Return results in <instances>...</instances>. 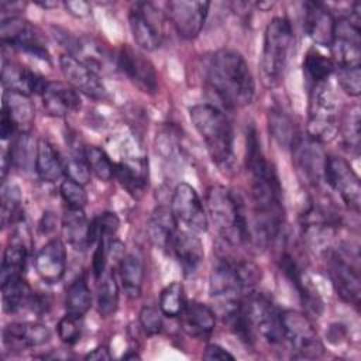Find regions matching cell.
<instances>
[{
	"instance_id": "obj_24",
	"label": "cell",
	"mask_w": 361,
	"mask_h": 361,
	"mask_svg": "<svg viewBox=\"0 0 361 361\" xmlns=\"http://www.w3.org/2000/svg\"><path fill=\"white\" fill-rule=\"evenodd\" d=\"M169 247H172V251L185 275H193L202 265L204 257L203 243L195 231H176Z\"/></svg>"
},
{
	"instance_id": "obj_1",
	"label": "cell",
	"mask_w": 361,
	"mask_h": 361,
	"mask_svg": "<svg viewBox=\"0 0 361 361\" xmlns=\"http://www.w3.org/2000/svg\"><path fill=\"white\" fill-rule=\"evenodd\" d=\"M245 162L251 173L254 228L258 243L265 245L278 238L283 226L285 210L278 173L264 157L257 130L252 126L247 131Z\"/></svg>"
},
{
	"instance_id": "obj_29",
	"label": "cell",
	"mask_w": 361,
	"mask_h": 361,
	"mask_svg": "<svg viewBox=\"0 0 361 361\" xmlns=\"http://www.w3.org/2000/svg\"><path fill=\"white\" fill-rule=\"evenodd\" d=\"M114 178L135 199H140L147 188V162L137 158L135 162H118L114 165Z\"/></svg>"
},
{
	"instance_id": "obj_54",
	"label": "cell",
	"mask_w": 361,
	"mask_h": 361,
	"mask_svg": "<svg viewBox=\"0 0 361 361\" xmlns=\"http://www.w3.org/2000/svg\"><path fill=\"white\" fill-rule=\"evenodd\" d=\"M86 360H94V361H107L111 358L109 348L106 345H99L94 350H92L89 354L85 357Z\"/></svg>"
},
{
	"instance_id": "obj_25",
	"label": "cell",
	"mask_w": 361,
	"mask_h": 361,
	"mask_svg": "<svg viewBox=\"0 0 361 361\" xmlns=\"http://www.w3.org/2000/svg\"><path fill=\"white\" fill-rule=\"evenodd\" d=\"M295 148V159L299 171L303 173V178L312 183L317 185V182L323 176L324 169V161L326 155L323 154V149L320 147V142L306 138V140H296L293 144Z\"/></svg>"
},
{
	"instance_id": "obj_22",
	"label": "cell",
	"mask_w": 361,
	"mask_h": 361,
	"mask_svg": "<svg viewBox=\"0 0 361 361\" xmlns=\"http://www.w3.org/2000/svg\"><path fill=\"white\" fill-rule=\"evenodd\" d=\"M1 82L6 90L30 96L32 93H42L48 82L38 73L21 66L16 62L3 59Z\"/></svg>"
},
{
	"instance_id": "obj_49",
	"label": "cell",
	"mask_w": 361,
	"mask_h": 361,
	"mask_svg": "<svg viewBox=\"0 0 361 361\" xmlns=\"http://www.w3.org/2000/svg\"><path fill=\"white\" fill-rule=\"evenodd\" d=\"M161 310L154 306H144L140 312V324L147 334H157L162 327Z\"/></svg>"
},
{
	"instance_id": "obj_3",
	"label": "cell",
	"mask_w": 361,
	"mask_h": 361,
	"mask_svg": "<svg viewBox=\"0 0 361 361\" xmlns=\"http://www.w3.org/2000/svg\"><path fill=\"white\" fill-rule=\"evenodd\" d=\"M196 131L204 141L206 149L214 164L228 166L233 162V127L224 113L213 104L202 103L189 109Z\"/></svg>"
},
{
	"instance_id": "obj_16",
	"label": "cell",
	"mask_w": 361,
	"mask_h": 361,
	"mask_svg": "<svg viewBox=\"0 0 361 361\" xmlns=\"http://www.w3.org/2000/svg\"><path fill=\"white\" fill-rule=\"evenodd\" d=\"M0 38L3 44H8L13 48L45 61L49 59V54L39 41L34 27L21 17L11 16L8 18H3L0 24Z\"/></svg>"
},
{
	"instance_id": "obj_12",
	"label": "cell",
	"mask_w": 361,
	"mask_h": 361,
	"mask_svg": "<svg viewBox=\"0 0 361 361\" xmlns=\"http://www.w3.org/2000/svg\"><path fill=\"white\" fill-rule=\"evenodd\" d=\"M323 176L330 188L340 195L343 202L354 212L360 210L361 186L360 179L351 165L340 157H327L324 161Z\"/></svg>"
},
{
	"instance_id": "obj_7",
	"label": "cell",
	"mask_w": 361,
	"mask_h": 361,
	"mask_svg": "<svg viewBox=\"0 0 361 361\" xmlns=\"http://www.w3.org/2000/svg\"><path fill=\"white\" fill-rule=\"evenodd\" d=\"M338 130L337 102L331 86L326 80L313 85L309 99V138L317 142H329L337 135Z\"/></svg>"
},
{
	"instance_id": "obj_37",
	"label": "cell",
	"mask_w": 361,
	"mask_h": 361,
	"mask_svg": "<svg viewBox=\"0 0 361 361\" xmlns=\"http://www.w3.org/2000/svg\"><path fill=\"white\" fill-rule=\"evenodd\" d=\"M118 306V285L114 274L109 272L97 286V312L103 317L111 316Z\"/></svg>"
},
{
	"instance_id": "obj_13",
	"label": "cell",
	"mask_w": 361,
	"mask_h": 361,
	"mask_svg": "<svg viewBox=\"0 0 361 361\" xmlns=\"http://www.w3.org/2000/svg\"><path fill=\"white\" fill-rule=\"evenodd\" d=\"M171 210L178 223L188 230L204 233L207 230V216L200 197L195 188L186 182H180L172 195Z\"/></svg>"
},
{
	"instance_id": "obj_40",
	"label": "cell",
	"mask_w": 361,
	"mask_h": 361,
	"mask_svg": "<svg viewBox=\"0 0 361 361\" xmlns=\"http://www.w3.org/2000/svg\"><path fill=\"white\" fill-rule=\"evenodd\" d=\"M268 123H269L271 134L281 145L293 147V144L296 142L295 126L292 120L281 109L269 110Z\"/></svg>"
},
{
	"instance_id": "obj_30",
	"label": "cell",
	"mask_w": 361,
	"mask_h": 361,
	"mask_svg": "<svg viewBox=\"0 0 361 361\" xmlns=\"http://www.w3.org/2000/svg\"><path fill=\"white\" fill-rule=\"evenodd\" d=\"M35 172L44 182H55L65 172L58 151L45 138L38 140L35 147Z\"/></svg>"
},
{
	"instance_id": "obj_14",
	"label": "cell",
	"mask_w": 361,
	"mask_h": 361,
	"mask_svg": "<svg viewBox=\"0 0 361 361\" xmlns=\"http://www.w3.org/2000/svg\"><path fill=\"white\" fill-rule=\"evenodd\" d=\"M329 275L337 295L347 303L358 306L361 279L358 268L340 251H330L327 257Z\"/></svg>"
},
{
	"instance_id": "obj_8",
	"label": "cell",
	"mask_w": 361,
	"mask_h": 361,
	"mask_svg": "<svg viewBox=\"0 0 361 361\" xmlns=\"http://www.w3.org/2000/svg\"><path fill=\"white\" fill-rule=\"evenodd\" d=\"M361 6L354 3L350 14L336 20L333 41L330 44L333 59L337 68L360 66L361 56Z\"/></svg>"
},
{
	"instance_id": "obj_50",
	"label": "cell",
	"mask_w": 361,
	"mask_h": 361,
	"mask_svg": "<svg viewBox=\"0 0 361 361\" xmlns=\"http://www.w3.org/2000/svg\"><path fill=\"white\" fill-rule=\"evenodd\" d=\"M94 221H96L99 235H103V237H111L113 234H116L120 226L118 217L111 212H104L103 214L96 217Z\"/></svg>"
},
{
	"instance_id": "obj_45",
	"label": "cell",
	"mask_w": 361,
	"mask_h": 361,
	"mask_svg": "<svg viewBox=\"0 0 361 361\" xmlns=\"http://www.w3.org/2000/svg\"><path fill=\"white\" fill-rule=\"evenodd\" d=\"M59 192L65 203L72 209H83L87 203V193L83 185L66 178L59 186Z\"/></svg>"
},
{
	"instance_id": "obj_52",
	"label": "cell",
	"mask_w": 361,
	"mask_h": 361,
	"mask_svg": "<svg viewBox=\"0 0 361 361\" xmlns=\"http://www.w3.org/2000/svg\"><path fill=\"white\" fill-rule=\"evenodd\" d=\"M16 130H17V126H16L14 120L11 118L8 111L3 107L1 109V120H0V135H1V138L6 141L7 138H10L14 134Z\"/></svg>"
},
{
	"instance_id": "obj_39",
	"label": "cell",
	"mask_w": 361,
	"mask_h": 361,
	"mask_svg": "<svg viewBox=\"0 0 361 361\" xmlns=\"http://www.w3.org/2000/svg\"><path fill=\"white\" fill-rule=\"evenodd\" d=\"M303 71L307 79L316 85L327 80L334 71V62L316 49H310L303 61Z\"/></svg>"
},
{
	"instance_id": "obj_42",
	"label": "cell",
	"mask_w": 361,
	"mask_h": 361,
	"mask_svg": "<svg viewBox=\"0 0 361 361\" xmlns=\"http://www.w3.org/2000/svg\"><path fill=\"white\" fill-rule=\"evenodd\" d=\"M86 162L90 168V172H93L100 180H110L114 176V165L104 149L99 147H87L85 151Z\"/></svg>"
},
{
	"instance_id": "obj_19",
	"label": "cell",
	"mask_w": 361,
	"mask_h": 361,
	"mask_svg": "<svg viewBox=\"0 0 361 361\" xmlns=\"http://www.w3.org/2000/svg\"><path fill=\"white\" fill-rule=\"evenodd\" d=\"M51 338V330L41 323L16 322L3 329V343L11 351H23L27 348L45 344Z\"/></svg>"
},
{
	"instance_id": "obj_47",
	"label": "cell",
	"mask_w": 361,
	"mask_h": 361,
	"mask_svg": "<svg viewBox=\"0 0 361 361\" xmlns=\"http://www.w3.org/2000/svg\"><path fill=\"white\" fill-rule=\"evenodd\" d=\"M80 319L78 316L69 314L66 313V316H63L58 326V336L59 338L66 343V344H75L79 338H80V333H82V326H80Z\"/></svg>"
},
{
	"instance_id": "obj_32",
	"label": "cell",
	"mask_w": 361,
	"mask_h": 361,
	"mask_svg": "<svg viewBox=\"0 0 361 361\" xmlns=\"http://www.w3.org/2000/svg\"><path fill=\"white\" fill-rule=\"evenodd\" d=\"M281 268L283 271V274L286 275V278L295 285L300 299H302V303L303 306H306L307 309H310L312 312H314L316 314L320 313L322 310V300L320 298L317 296V293H314L310 286L303 282V276H302V272L299 269V267L296 265V262L292 259L290 255H283L282 257V261H281Z\"/></svg>"
},
{
	"instance_id": "obj_26",
	"label": "cell",
	"mask_w": 361,
	"mask_h": 361,
	"mask_svg": "<svg viewBox=\"0 0 361 361\" xmlns=\"http://www.w3.org/2000/svg\"><path fill=\"white\" fill-rule=\"evenodd\" d=\"M41 96L45 110L56 117L78 111L82 104L78 90L62 82H48Z\"/></svg>"
},
{
	"instance_id": "obj_53",
	"label": "cell",
	"mask_w": 361,
	"mask_h": 361,
	"mask_svg": "<svg viewBox=\"0 0 361 361\" xmlns=\"http://www.w3.org/2000/svg\"><path fill=\"white\" fill-rule=\"evenodd\" d=\"M65 7L69 11V14L75 17H85L90 11V7L86 1H66Z\"/></svg>"
},
{
	"instance_id": "obj_31",
	"label": "cell",
	"mask_w": 361,
	"mask_h": 361,
	"mask_svg": "<svg viewBox=\"0 0 361 361\" xmlns=\"http://www.w3.org/2000/svg\"><path fill=\"white\" fill-rule=\"evenodd\" d=\"M176 224L178 221L173 217L172 210L168 207L155 209L148 223V234L151 241L161 248H166L171 245L176 233Z\"/></svg>"
},
{
	"instance_id": "obj_21",
	"label": "cell",
	"mask_w": 361,
	"mask_h": 361,
	"mask_svg": "<svg viewBox=\"0 0 361 361\" xmlns=\"http://www.w3.org/2000/svg\"><path fill=\"white\" fill-rule=\"evenodd\" d=\"M303 27L306 34L322 47H330L334 34L336 18L330 10L317 1H306L303 4Z\"/></svg>"
},
{
	"instance_id": "obj_20",
	"label": "cell",
	"mask_w": 361,
	"mask_h": 361,
	"mask_svg": "<svg viewBox=\"0 0 361 361\" xmlns=\"http://www.w3.org/2000/svg\"><path fill=\"white\" fill-rule=\"evenodd\" d=\"M62 234L78 251H85L97 241L99 231L94 219L89 221L82 209L69 207L62 217Z\"/></svg>"
},
{
	"instance_id": "obj_51",
	"label": "cell",
	"mask_w": 361,
	"mask_h": 361,
	"mask_svg": "<svg viewBox=\"0 0 361 361\" xmlns=\"http://www.w3.org/2000/svg\"><path fill=\"white\" fill-rule=\"evenodd\" d=\"M203 358L209 360V361H214V360H219V361L231 360L233 361L234 355L219 344H209L203 353Z\"/></svg>"
},
{
	"instance_id": "obj_55",
	"label": "cell",
	"mask_w": 361,
	"mask_h": 361,
	"mask_svg": "<svg viewBox=\"0 0 361 361\" xmlns=\"http://www.w3.org/2000/svg\"><path fill=\"white\" fill-rule=\"evenodd\" d=\"M123 358L124 360H134V358H140V355L138 354H126V355H123Z\"/></svg>"
},
{
	"instance_id": "obj_18",
	"label": "cell",
	"mask_w": 361,
	"mask_h": 361,
	"mask_svg": "<svg viewBox=\"0 0 361 361\" xmlns=\"http://www.w3.org/2000/svg\"><path fill=\"white\" fill-rule=\"evenodd\" d=\"M61 71L69 85L92 99L106 97V87L97 73L78 58L66 54L59 59Z\"/></svg>"
},
{
	"instance_id": "obj_28",
	"label": "cell",
	"mask_w": 361,
	"mask_h": 361,
	"mask_svg": "<svg viewBox=\"0 0 361 361\" xmlns=\"http://www.w3.org/2000/svg\"><path fill=\"white\" fill-rule=\"evenodd\" d=\"M28 255V245L24 238L23 228H17L14 237L8 243L3 254L0 282H6L14 278H21L25 269V261Z\"/></svg>"
},
{
	"instance_id": "obj_48",
	"label": "cell",
	"mask_w": 361,
	"mask_h": 361,
	"mask_svg": "<svg viewBox=\"0 0 361 361\" xmlns=\"http://www.w3.org/2000/svg\"><path fill=\"white\" fill-rule=\"evenodd\" d=\"M337 78L341 89L350 96H358L361 92V69L360 66L337 68Z\"/></svg>"
},
{
	"instance_id": "obj_44",
	"label": "cell",
	"mask_w": 361,
	"mask_h": 361,
	"mask_svg": "<svg viewBox=\"0 0 361 361\" xmlns=\"http://www.w3.org/2000/svg\"><path fill=\"white\" fill-rule=\"evenodd\" d=\"M32 144L31 138L27 134V131H23L18 134L16 138L13 147L10 148L8 158H10V165L14 164L18 168H28V165L32 161Z\"/></svg>"
},
{
	"instance_id": "obj_38",
	"label": "cell",
	"mask_w": 361,
	"mask_h": 361,
	"mask_svg": "<svg viewBox=\"0 0 361 361\" xmlns=\"http://www.w3.org/2000/svg\"><path fill=\"white\" fill-rule=\"evenodd\" d=\"M21 192L17 185L8 183L1 188V224H17L23 220Z\"/></svg>"
},
{
	"instance_id": "obj_36",
	"label": "cell",
	"mask_w": 361,
	"mask_h": 361,
	"mask_svg": "<svg viewBox=\"0 0 361 361\" xmlns=\"http://www.w3.org/2000/svg\"><path fill=\"white\" fill-rule=\"evenodd\" d=\"M3 107L8 111L17 128H23V131L28 130L34 118V109L28 100V96L6 90Z\"/></svg>"
},
{
	"instance_id": "obj_46",
	"label": "cell",
	"mask_w": 361,
	"mask_h": 361,
	"mask_svg": "<svg viewBox=\"0 0 361 361\" xmlns=\"http://www.w3.org/2000/svg\"><path fill=\"white\" fill-rule=\"evenodd\" d=\"M65 172L69 179L75 180L80 185H86L90 180V168L86 162L85 152L72 154L69 161L65 164Z\"/></svg>"
},
{
	"instance_id": "obj_2",
	"label": "cell",
	"mask_w": 361,
	"mask_h": 361,
	"mask_svg": "<svg viewBox=\"0 0 361 361\" xmlns=\"http://www.w3.org/2000/svg\"><path fill=\"white\" fill-rule=\"evenodd\" d=\"M206 82L226 107L247 106L255 94L251 71L241 54L233 49H219L210 56Z\"/></svg>"
},
{
	"instance_id": "obj_5",
	"label": "cell",
	"mask_w": 361,
	"mask_h": 361,
	"mask_svg": "<svg viewBox=\"0 0 361 361\" xmlns=\"http://www.w3.org/2000/svg\"><path fill=\"white\" fill-rule=\"evenodd\" d=\"M292 39V27L285 17H274L268 23L259 61L261 79L267 87H275L279 85L286 66Z\"/></svg>"
},
{
	"instance_id": "obj_23",
	"label": "cell",
	"mask_w": 361,
	"mask_h": 361,
	"mask_svg": "<svg viewBox=\"0 0 361 361\" xmlns=\"http://www.w3.org/2000/svg\"><path fill=\"white\" fill-rule=\"evenodd\" d=\"M38 275L47 283H56L62 279L66 269V248L59 240L48 241L35 257Z\"/></svg>"
},
{
	"instance_id": "obj_35",
	"label": "cell",
	"mask_w": 361,
	"mask_h": 361,
	"mask_svg": "<svg viewBox=\"0 0 361 361\" xmlns=\"http://www.w3.org/2000/svg\"><path fill=\"white\" fill-rule=\"evenodd\" d=\"M92 306V293L87 286L85 276H78L71 285L66 288V298H65V307L66 313L83 317V314Z\"/></svg>"
},
{
	"instance_id": "obj_41",
	"label": "cell",
	"mask_w": 361,
	"mask_h": 361,
	"mask_svg": "<svg viewBox=\"0 0 361 361\" xmlns=\"http://www.w3.org/2000/svg\"><path fill=\"white\" fill-rule=\"evenodd\" d=\"M185 290L180 282H172L165 286L159 296V310L168 317L180 316L185 309Z\"/></svg>"
},
{
	"instance_id": "obj_4",
	"label": "cell",
	"mask_w": 361,
	"mask_h": 361,
	"mask_svg": "<svg viewBox=\"0 0 361 361\" xmlns=\"http://www.w3.org/2000/svg\"><path fill=\"white\" fill-rule=\"evenodd\" d=\"M207 210L217 231L230 244H243L250 240V228L244 204L238 195L216 185L206 196Z\"/></svg>"
},
{
	"instance_id": "obj_17",
	"label": "cell",
	"mask_w": 361,
	"mask_h": 361,
	"mask_svg": "<svg viewBox=\"0 0 361 361\" xmlns=\"http://www.w3.org/2000/svg\"><path fill=\"white\" fill-rule=\"evenodd\" d=\"M117 66L142 92L155 93L158 87L157 72L154 65L141 54L128 45H123L117 54Z\"/></svg>"
},
{
	"instance_id": "obj_43",
	"label": "cell",
	"mask_w": 361,
	"mask_h": 361,
	"mask_svg": "<svg viewBox=\"0 0 361 361\" xmlns=\"http://www.w3.org/2000/svg\"><path fill=\"white\" fill-rule=\"evenodd\" d=\"M341 134L344 144L358 152L360 148V107L353 106L350 111L345 114L341 126Z\"/></svg>"
},
{
	"instance_id": "obj_6",
	"label": "cell",
	"mask_w": 361,
	"mask_h": 361,
	"mask_svg": "<svg viewBox=\"0 0 361 361\" xmlns=\"http://www.w3.org/2000/svg\"><path fill=\"white\" fill-rule=\"evenodd\" d=\"M261 279V269L251 261L221 258L212 269L209 292L212 298L231 300L255 286Z\"/></svg>"
},
{
	"instance_id": "obj_10",
	"label": "cell",
	"mask_w": 361,
	"mask_h": 361,
	"mask_svg": "<svg viewBox=\"0 0 361 361\" xmlns=\"http://www.w3.org/2000/svg\"><path fill=\"white\" fill-rule=\"evenodd\" d=\"M128 23L135 44L145 49L154 51L162 41V13L151 3H135L128 13Z\"/></svg>"
},
{
	"instance_id": "obj_11",
	"label": "cell",
	"mask_w": 361,
	"mask_h": 361,
	"mask_svg": "<svg viewBox=\"0 0 361 361\" xmlns=\"http://www.w3.org/2000/svg\"><path fill=\"white\" fill-rule=\"evenodd\" d=\"M244 306L254 331H258L271 344L282 341L283 330L281 312L269 298L262 293H250L244 300Z\"/></svg>"
},
{
	"instance_id": "obj_27",
	"label": "cell",
	"mask_w": 361,
	"mask_h": 361,
	"mask_svg": "<svg viewBox=\"0 0 361 361\" xmlns=\"http://www.w3.org/2000/svg\"><path fill=\"white\" fill-rule=\"evenodd\" d=\"M180 322L183 330L196 338H207L216 326L213 310L200 302L186 303L180 313Z\"/></svg>"
},
{
	"instance_id": "obj_9",
	"label": "cell",
	"mask_w": 361,
	"mask_h": 361,
	"mask_svg": "<svg viewBox=\"0 0 361 361\" xmlns=\"http://www.w3.org/2000/svg\"><path fill=\"white\" fill-rule=\"evenodd\" d=\"M283 338L303 358H319L324 348L310 319L298 310L281 312Z\"/></svg>"
},
{
	"instance_id": "obj_33",
	"label": "cell",
	"mask_w": 361,
	"mask_h": 361,
	"mask_svg": "<svg viewBox=\"0 0 361 361\" xmlns=\"http://www.w3.org/2000/svg\"><path fill=\"white\" fill-rule=\"evenodd\" d=\"M118 272L123 288L130 298H138L144 281V264L140 257L127 254L120 259Z\"/></svg>"
},
{
	"instance_id": "obj_34",
	"label": "cell",
	"mask_w": 361,
	"mask_h": 361,
	"mask_svg": "<svg viewBox=\"0 0 361 361\" xmlns=\"http://www.w3.org/2000/svg\"><path fill=\"white\" fill-rule=\"evenodd\" d=\"M31 296L32 290L23 276L1 282V298L6 312L13 313L28 306Z\"/></svg>"
},
{
	"instance_id": "obj_15",
	"label": "cell",
	"mask_w": 361,
	"mask_h": 361,
	"mask_svg": "<svg viewBox=\"0 0 361 361\" xmlns=\"http://www.w3.org/2000/svg\"><path fill=\"white\" fill-rule=\"evenodd\" d=\"M209 7V1L173 0L166 4V13L178 34L186 39H192L200 34Z\"/></svg>"
}]
</instances>
